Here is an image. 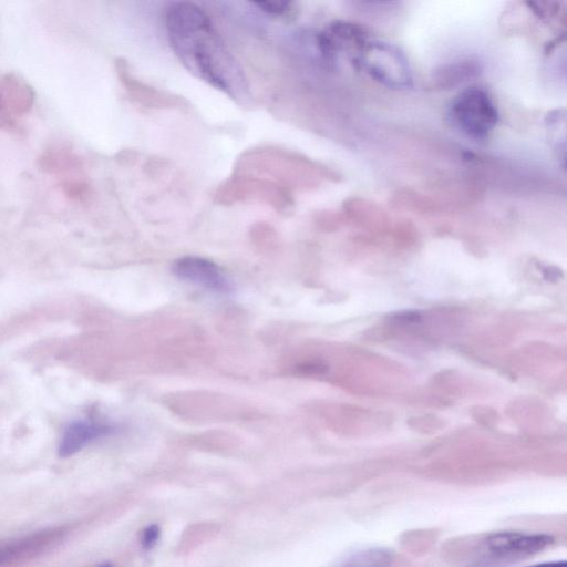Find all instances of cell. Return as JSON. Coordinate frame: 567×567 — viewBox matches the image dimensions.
I'll return each instance as SVG.
<instances>
[{
	"label": "cell",
	"instance_id": "obj_11",
	"mask_svg": "<svg viewBox=\"0 0 567 567\" xmlns=\"http://www.w3.org/2000/svg\"><path fill=\"white\" fill-rule=\"evenodd\" d=\"M392 555L384 548L359 550L349 557L340 567H390Z\"/></svg>",
	"mask_w": 567,
	"mask_h": 567
},
{
	"label": "cell",
	"instance_id": "obj_9",
	"mask_svg": "<svg viewBox=\"0 0 567 567\" xmlns=\"http://www.w3.org/2000/svg\"><path fill=\"white\" fill-rule=\"evenodd\" d=\"M125 83L134 101L146 109H183L188 104L181 96L153 87L126 74Z\"/></svg>",
	"mask_w": 567,
	"mask_h": 567
},
{
	"label": "cell",
	"instance_id": "obj_7",
	"mask_svg": "<svg viewBox=\"0 0 567 567\" xmlns=\"http://www.w3.org/2000/svg\"><path fill=\"white\" fill-rule=\"evenodd\" d=\"M173 272L181 279L202 286L218 293L231 291V284L223 270L212 260L186 256L173 265Z\"/></svg>",
	"mask_w": 567,
	"mask_h": 567
},
{
	"label": "cell",
	"instance_id": "obj_14",
	"mask_svg": "<svg viewBox=\"0 0 567 567\" xmlns=\"http://www.w3.org/2000/svg\"><path fill=\"white\" fill-rule=\"evenodd\" d=\"M161 530L157 525L145 527L141 535V544L144 549L153 548L159 539Z\"/></svg>",
	"mask_w": 567,
	"mask_h": 567
},
{
	"label": "cell",
	"instance_id": "obj_5",
	"mask_svg": "<svg viewBox=\"0 0 567 567\" xmlns=\"http://www.w3.org/2000/svg\"><path fill=\"white\" fill-rule=\"evenodd\" d=\"M214 200L225 206L257 202L278 212L289 210L293 206L289 189L268 179L235 174L216 188Z\"/></svg>",
	"mask_w": 567,
	"mask_h": 567
},
{
	"label": "cell",
	"instance_id": "obj_16",
	"mask_svg": "<svg viewBox=\"0 0 567 567\" xmlns=\"http://www.w3.org/2000/svg\"><path fill=\"white\" fill-rule=\"evenodd\" d=\"M100 567H112L111 565H102Z\"/></svg>",
	"mask_w": 567,
	"mask_h": 567
},
{
	"label": "cell",
	"instance_id": "obj_15",
	"mask_svg": "<svg viewBox=\"0 0 567 567\" xmlns=\"http://www.w3.org/2000/svg\"><path fill=\"white\" fill-rule=\"evenodd\" d=\"M527 567H567L566 560L539 563Z\"/></svg>",
	"mask_w": 567,
	"mask_h": 567
},
{
	"label": "cell",
	"instance_id": "obj_13",
	"mask_svg": "<svg viewBox=\"0 0 567 567\" xmlns=\"http://www.w3.org/2000/svg\"><path fill=\"white\" fill-rule=\"evenodd\" d=\"M261 11L270 16H285L291 10L292 2L287 0L254 2Z\"/></svg>",
	"mask_w": 567,
	"mask_h": 567
},
{
	"label": "cell",
	"instance_id": "obj_4",
	"mask_svg": "<svg viewBox=\"0 0 567 567\" xmlns=\"http://www.w3.org/2000/svg\"><path fill=\"white\" fill-rule=\"evenodd\" d=\"M449 116L458 131L476 141L486 138L498 122L493 99L478 86L461 91L450 104Z\"/></svg>",
	"mask_w": 567,
	"mask_h": 567
},
{
	"label": "cell",
	"instance_id": "obj_10",
	"mask_svg": "<svg viewBox=\"0 0 567 567\" xmlns=\"http://www.w3.org/2000/svg\"><path fill=\"white\" fill-rule=\"evenodd\" d=\"M481 72L478 62L461 60L444 64L434 72V81L443 87L455 85L462 81L474 78Z\"/></svg>",
	"mask_w": 567,
	"mask_h": 567
},
{
	"label": "cell",
	"instance_id": "obj_6",
	"mask_svg": "<svg viewBox=\"0 0 567 567\" xmlns=\"http://www.w3.org/2000/svg\"><path fill=\"white\" fill-rule=\"evenodd\" d=\"M547 534H524L518 532H499L485 539V548L494 557L502 559L525 557L536 554L553 543Z\"/></svg>",
	"mask_w": 567,
	"mask_h": 567
},
{
	"label": "cell",
	"instance_id": "obj_8",
	"mask_svg": "<svg viewBox=\"0 0 567 567\" xmlns=\"http://www.w3.org/2000/svg\"><path fill=\"white\" fill-rule=\"evenodd\" d=\"M116 431L115 424L101 420L72 421L62 433L58 453L61 457L72 456L92 442L112 435Z\"/></svg>",
	"mask_w": 567,
	"mask_h": 567
},
{
	"label": "cell",
	"instance_id": "obj_2",
	"mask_svg": "<svg viewBox=\"0 0 567 567\" xmlns=\"http://www.w3.org/2000/svg\"><path fill=\"white\" fill-rule=\"evenodd\" d=\"M319 168L308 158L278 146H259L246 151L237 159L235 175L268 179L291 192L308 188L318 178Z\"/></svg>",
	"mask_w": 567,
	"mask_h": 567
},
{
	"label": "cell",
	"instance_id": "obj_12",
	"mask_svg": "<svg viewBox=\"0 0 567 567\" xmlns=\"http://www.w3.org/2000/svg\"><path fill=\"white\" fill-rule=\"evenodd\" d=\"M41 540V538L34 536L32 538L19 539L14 543L0 545V564L23 556L27 551L34 550V547L40 546Z\"/></svg>",
	"mask_w": 567,
	"mask_h": 567
},
{
	"label": "cell",
	"instance_id": "obj_1",
	"mask_svg": "<svg viewBox=\"0 0 567 567\" xmlns=\"http://www.w3.org/2000/svg\"><path fill=\"white\" fill-rule=\"evenodd\" d=\"M165 30L174 54L188 72L237 104H251L241 65L202 8L187 1L172 3L165 12Z\"/></svg>",
	"mask_w": 567,
	"mask_h": 567
},
{
	"label": "cell",
	"instance_id": "obj_3",
	"mask_svg": "<svg viewBox=\"0 0 567 567\" xmlns=\"http://www.w3.org/2000/svg\"><path fill=\"white\" fill-rule=\"evenodd\" d=\"M357 70L363 71L378 83L395 90L409 89L413 74L405 53L395 44L382 40H367L351 58Z\"/></svg>",
	"mask_w": 567,
	"mask_h": 567
}]
</instances>
